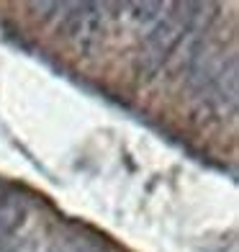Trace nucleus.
I'll return each mask as SVG.
<instances>
[{"label": "nucleus", "instance_id": "obj_2", "mask_svg": "<svg viewBox=\"0 0 239 252\" xmlns=\"http://www.w3.org/2000/svg\"><path fill=\"white\" fill-rule=\"evenodd\" d=\"M62 29L77 49L90 52L100 41V33H103V13H100V8L95 3L72 5Z\"/></svg>", "mask_w": 239, "mask_h": 252}, {"label": "nucleus", "instance_id": "obj_3", "mask_svg": "<svg viewBox=\"0 0 239 252\" xmlns=\"http://www.w3.org/2000/svg\"><path fill=\"white\" fill-rule=\"evenodd\" d=\"M123 8L129 10L131 21H136V24H152V21H157L165 10L162 3H126Z\"/></svg>", "mask_w": 239, "mask_h": 252}, {"label": "nucleus", "instance_id": "obj_1", "mask_svg": "<svg viewBox=\"0 0 239 252\" xmlns=\"http://www.w3.org/2000/svg\"><path fill=\"white\" fill-rule=\"evenodd\" d=\"M193 8L196 5H180V13L183 16H165L154 26V31L147 36L144 52L139 57V75H144V77L154 75L170 60V54L180 47L185 33L193 31V21H196Z\"/></svg>", "mask_w": 239, "mask_h": 252}]
</instances>
